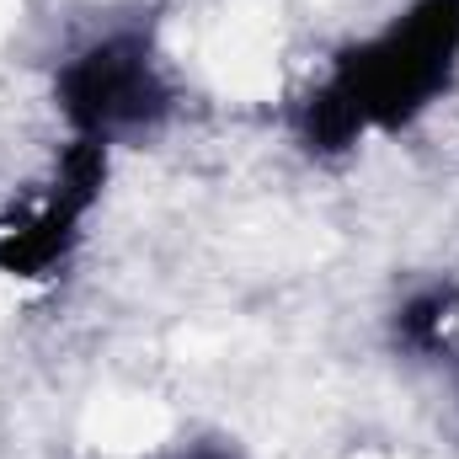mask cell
Instances as JSON below:
<instances>
[{
  "mask_svg": "<svg viewBox=\"0 0 459 459\" xmlns=\"http://www.w3.org/2000/svg\"><path fill=\"white\" fill-rule=\"evenodd\" d=\"M455 310H459V283H433V289L411 294L395 310V347H406V352H438Z\"/></svg>",
  "mask_w": 459,
  "mask_h": 459,
  "instance_id": "obj_4",
  "label": "cell"
},
{
  "mask_svg": "<svg viewBox=\"0 0 459 459\" xmlns=\"http://www.w3.org/2000/svg\"><path fill=\"white\" fill-rule=\"evenodd\" d=\"M59 113L81 139L113 144L117 134L150 128L171 113V86L139 32H113L81 48L54 81Z\"/></svg>",
  "mask_w": 459,
  "mask_h": 459,
  "instance_id": "obj_2",
  "label": "cell"
},
{
  "mask_svg": "<svg viewBox=\"0 0 459 459\" xmlns=\"http://www.w3.org/2000/svg\"><path fill=\"white\" fill-rule=\"evenodd\" d=\"M177 459H235V449H225V444H193V449H182Z\"/></svg>",
  "mask_w": 459,
  "mask_h": 459,
  "instance_id": "obj_5",
  "label": "cell"
},
{
  "mask_svg": "<svg viewBox=\"0 0 459 459\" xmlns=\"http://www.w3.org/2000/svg\"><path fill=\"white\" fill-rule=\"evenodd\" d=\"M459 70V0H417L379 38L337 54L326 86L299 108L310 155H347L368 128H406Z\"/></svg>",
  "mask_w": 459,
  "mask_h": 459,
  "instance_id": "obj_1",
  "label": "cell"
},
{
  "mask_svg": "<svg viewBox=\"0 0 459 459\" xmlns=\"http://www.w3.org/2000/svg\"><path fill=\"white\" fill-rule=\"evenodd\" d=\"M108 187V144L102 139H70L54 171L48 198L32 214L0 220V273L11 278H48L81 240L86 214L97 209Z\"/></svg>",
  "mask_w": 459,
  "mask_h": 459,
  "instance_id": "obj_3",
  "label": "cell"
}]
</instances>
